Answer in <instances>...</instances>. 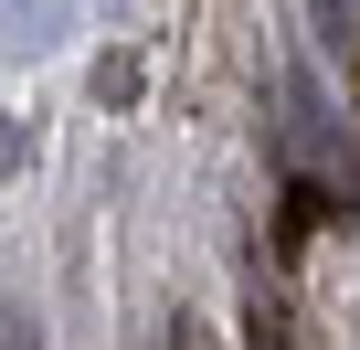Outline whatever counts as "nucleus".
<instances>
[]
</instances>
